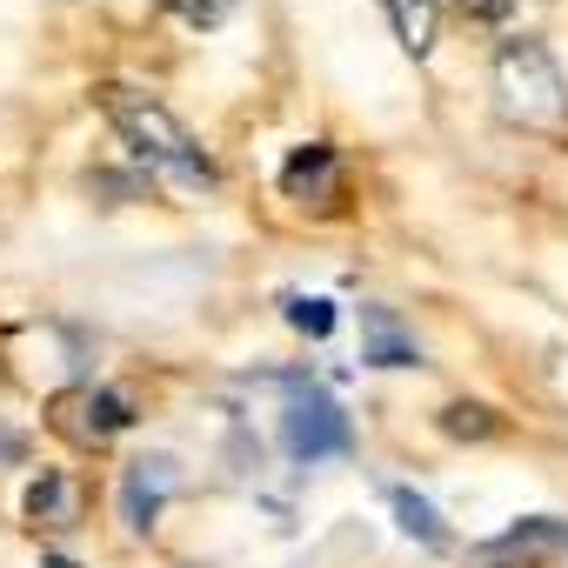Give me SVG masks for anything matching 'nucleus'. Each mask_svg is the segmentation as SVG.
<instances>
[{
	"mask_svg": "<svg viewBox=\"0 0 568 568\" xmlns=\"http://www.w3.org/2000/svg\"><path fill=\"white\" fill-rule=\"evenodd\" d=\"M462 14H475V21H508L515 0H462Z\"/></svg>",
	"mask_w": 568,
	"mask_h": 568,
	"instance_id": "nucleus-14",
	"label": "nucleus"
},
{
	"mask_svg": "<svg viewBox=\"0 0 568 568\" xmlns=\"http://www.w3.org/2000/svg\"><path fill=\"white\" fill-rule=\"evenodd\" d=\"M288 322L322 342V335L335 328V302H322V295H288Z\"/></svg>",
	"mask_w": 568,
	"mask_h": 568,
	"instance_id": "nucleus-12",
	"label": "nucleus"
},
{
	"mask_svg": "<svg viewBox=\"0 0 568 568\" xmlns=\"http://www.w3.org/2000/svg\"><path fill=\"white\" fill-rule=\"evenodd\" d=\"M281 187H288L295 201H328L335 194V148L328 141H308V148H295V161L281 168Z\"/></svg>",
	"mask_w": 568,
	"mask_h": 568,
	"instance_id": "nucleus-7",
	"label": "nucleus"
},
{
	"mask_svg": "<svg viewBox=\"0 0 568 568\" xmlns=\"http://www.w3.org/2000/svg\"><path fill=\"white\" fill-rule=\"evenodd\" d=\"M362 362L368 368H415L422 362V348H415V335L388 315V308H362Z\"/></svg>",
	"mask_w": 568,
	"mask_h": 568,
	"instance_id": "nucleus-6",
	"label": "nucleus"
},
{
	"mask_svg": "<svg viewBox=\"0 0 568 568\" xmlns=\"http://www.w3.org/2000/svg\"><path fill=\"white\" fill-rule=\"evenodd\" d=\"M388 501H395V521H402V535H415V541H428V548H442L448 541V528H442V515L415 495V488H388Z\"/></svg>",
	"mask_w": 568,
	"mask_h": 568,
	"instance_id": "nucleus-9",
	"label": "nucleus"
},
{
	"mask_svg": "<svg viewBox=\"0 0 568 568\" xmlns=\"http://www.w3.org/2000/svg\"><path fill=\"white\" fill-rule=\"evenodd\" d=\"M174 481H181V468H174L168 455H141V462H128V475H121V521H128L134 535H148L154 515H161V501L174 495Z\"/></svg>",
	"mask_w": 568,
	"mask_h": 568,
	"instance_id": "nucleus-5",
	"label": "nucleus"
},
{
	"mask_svg": "<svg viewBox=\"0 0 568 568\" xmlns=\"http://www.w3.org/2000/svg\"><path fill=\"white\" fill-rule=\"evenodd\" d=\"M168 14H181V21H194V28H214V21L227 14V0H168Z\"/></svg>",
	"mask_w": 568,
	"mask_h": 568,
	"instance_id": "nucleus-13",
	"label": "nucleus"
},
{
	"mask_svg": "<svg viewBox=\"0 0 568 568\" xmlns=\"http://www.w3.org/2000/svg\"><path fill=\"white\" fill-rule=\"evenodd\" d=\"M101 108H108V121L121 128V141L134 148V161H141L148 174H161L168 187L207 194V187L221 181L214 161L194 148V134H187L161 101H148V94H134V88H101Z\"/></svg>",
	"mask_w": 568,
	"mask_h": 568,
	"instance_id": "nucleus-1",
	"label": "nucleus"
},
{
	"mask_svg": "<svg viewBox=\"0 0 568 568\" xmlns=\"http://www.w3.org/2000/svg\"><path fill=\"white\" fill-rule=\"evenodd\" d=\"M442 435H455V442H481V435H495V415L475 408V402H455V408H442Z\"/></svg>",
	"mask_w": 568,
	"mask_h": 568,
	"instance_id": "nucleus-11",
	"label": "nucleus"
},
{
	"mask_svg": "<svg viewBox=\"0 0 568 568\" xmlns=\"http://www.w3.org/2000/svg\"><path fill=\"white\" fill-rule=\"evenodd\" d=\"M388 21L402 28V48L408 54H428L435 48V14H442V0H382Z\"/></svg>",
	"mask_w": 568,
	"mask_h": 568,
	"instance_id": "nucleus-8",
	"label": "nucleus"
},
{
	"mask_svg": "<svg viewBox=\"0 0 568 568\" xmlns=\"http://www.w3.org/2000/svg\"><path fill=\"white\" fill-rule=\"evenodd\" d=\"M28 515H34V521H48V528L74 521V488H68L61 475H41V481L28 488Z\"/></svg>",
	"mask_w": 568,
	"mask_h": 568,
	"instance_id": "nucleus-10",
	"label": "nucleus"
},
{
	"mask_svg": "<svg viewBox=\"0 0 568 568\" xmlns=\"http://www.w3.org/2000/svg\"><path fill=\"white\" fill-rule=\"evenodd\" d=\"M495 94H501V114L521 121V128H541V134L568 128V81H561L555 54L541 41H528V34L501 41V54H495Z\"/></svg>",
	"mask_w": 568,
	"mask_h": 568,
	"instance_id": "nucleus-2",
	"label": "nucleus"
},
{
	"mask_svg": "<svg viewBox=\"0 0 568 568\" xmlns=\"http://www.w3.org/2000/svg\"><path fill=\"white\" fill-rule=\"evenodd\" d=\"M128 422L134 415H128L121 388H68V395H54V428L68 442H81V448H108Z\"/></svg>",
	"mask_w": 568,
	"mask_h": 568,
	"instance_id": "nucleus-4",
	"label": "nucleus"
},
{
	"mask_svg": "<svg viewBox=\"0 0 568 568\" xmlns=\"http://www.w3.org/2000/svg\"><path fill=\"white\" fill-rule=\"evenodd\" d=\"M348 415L322 395V388H288V408H281V448L295 462H328V455H348Z\"/></svg>",
	"mask_w": 568,
	"mask_h": 568,
	"instance_id": "nucleus-3",
	"label": "nucleus"
}]
</instances>
